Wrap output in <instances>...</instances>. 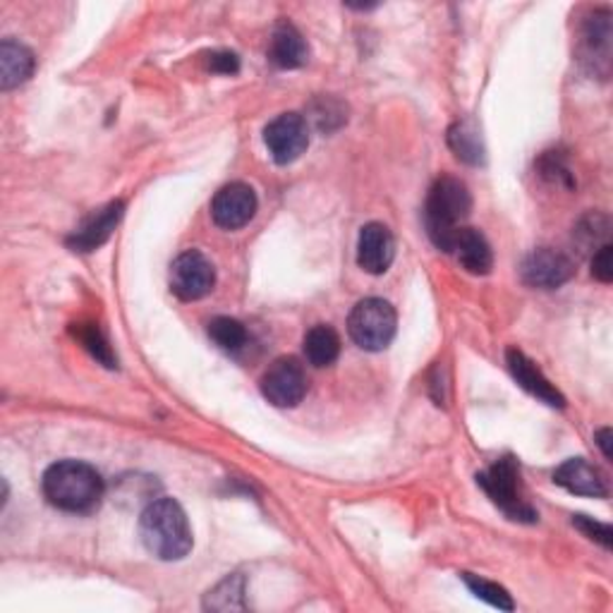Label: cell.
Instances as JSON below:
<instances>
[{
	"mask_svg": "<svg viewBox=\"0 0 613 613\" xmlns=\"http://www.w3.org/2000/svg\"><path fill=\"white\" fill-rule=\"evenodd\" d=\"M139 537L153 556L180 561L192 551V529L183 505L175 499H153L139 515Z\"/></svg>",
	"mask_w": 613,
	"mask_h": 613,
	"instance_id": "2",
	"label": "cell"
},
{
	"mask_svg": "<svg viewBox=\"0 0 613 613\" xmlns=\"http://www.w3.org/2000/svg\"><path fill=\"white\" fill-rule=\"evenodd\" d=\"M302 350L312 367H328L340 355V336L328 324H316L306 331Z\"/></svg>",
	"mask_w": 613,
	"mask_h": 613,
	"instance_id": "19",
	"label": "cell"
},
{
	"mask_svg": "<svg viewBox=\"0 0 613 613\" xmlns=\"http://www.w3.org/2000/svg\"><path fill=\"white\" fill-rule=\"evenodd\" d=\"M306 55H310V49H306L298 27L290 25V22H280L274 34H271V43H268L271 63L283 70H295L306 63Z\"/></svg>",
	"mask_w": 613,
	"mask_h": 613,
	"instance_id": "17",
	"label": "cell"
},
{
	"mask_svg": "<svg viewBox=\"0 0 613 613\" xmlns=\"http://www.w3.org/2000/svg\"><path fill=\"white\" fill-rule=\"evenodd\" d=\"M209 70H211V73H218V75H235L240 70V58L230 53V51L211 53Z\"/></svg>",
	"mask_w": 613,
	"mask_h": 613,
	"instance_id": "28",
	"label": "cell"
},
{
	"mask_svg": "<svg viewBox=\"0 0 613 613\" xmlns=\"http://www.w3.org/2000/svg\"><path fill=\"white\" fill-rule=\"evenodd\" d=\"M242 577H228L223 580L214 592H209L207 606L209 609H218V611H228V609H242Z\"/></svg>",
	"mask_w": 613,
	"mask_h": 613,
	"instance_id": "25",
	"label": "cell"
},
{
	"mask_svg": "<svg viewBox=\"0 0 613 613\" xmlns=\"http://www.w3.org/2000/svg\"><path fill=\"white\" fill-rule=\"evenodd\" d=\"M448 141H451V149L455 151L458 159H463L467 163H481V159H485L481 137L470 123L453 125L451 133H448Z\"/></svg>",
	"mask_w": 613,
	"mask_h": 613,
	"instance_id": "22",
	"label": "cell"
},
{
	"mask_svg": "<svg viewBox=\"0 0 613 613\" xmlns=\"http://www.w3.org/2000/svg\"><path fill=\"white\" fill-rule=\"evenodd\" d=\"M573 271V262L563 252L551 250V247H539V250L525 257L521 274L529 288L556 290L571 280Z\"/></svg>",
	"mask_w": 613,
	"mask_h": 613,
	"instance_id": "10",
	"label": "cell"
},
{
	"mask_svg": "<svg viewBox=\"0 0 613 613\" xmlns=\"http://www.w3.org/2000/svg\"><path fill=\"white\" fill-rule=\"evenodd\" d=\"M541 171H545L547 178H551L553 183L568 180V185H571V173H568V168L563 166V161H561L553 151L547 153L545 159H541Z\"/></svg>",
	"mask_w": 613,
	"mask_h": 613,
	"instance_id": "29",
	"label": "cell"
},
{
	"mask_svg": "<svg viewBox=\"0 0 613 613\" xmlns=\"http://www.w3.org/2000/svg\"><path fill=\"white\" fill-rule=\"evenodd\" d=\"M216 286V268L209 259L197 252H183L171 264V290L183 302L202 300Z\"/></svg>",
	"mask_w": 613,
	"mask_h": 613,
	"instance_id": "6",
	"label": "cell"
},
{
	"mask_svg": "<svg viewBox=\"0 0 613 613\" xmlns=\"http://www.w3.org/2000/svg\"><path fill=\"white\" fill-rule=\"evenodd\" d=\"M453 254L460 262V266H463L467 274H473V276H487L493 268L491 247L485 235L475 228H460L455 245H453Z\"/></svg>",
	"mask_w": 613,
	"mask_h": 613,
	"instance_id": "16",
	"label": "cell"
},
{
	"mask_svg": "<svg viewBox=\"0 0 613 613\" xmlns=\"http://www.w3.org/2000/svg\"><path fill=\"white\" fill-rule=\"evenodd\" d=\"M73 334L75 338L79 340L82 346H85V350L89 352V355L93 360H99L103 367H117V360L113 355V348L109 346V338H105V334L99 328V324H75L73 328Z\"/></svg>",
	"mask_w": 613,
	"mask_h": 613,
	"instance_id": "20",
	"label": "cell"
},
{
	"mask_svg": "<svg viewBox=\"0 0 613 613\" xmlns=\"http://www.w3.org/2000/svg\"><path fill=\"white\" fill-rule=\"evenodd\" d=\"M597 443L601 448V453H604V458H613V451H611V429H601L597 434Z\"/></svg>",
	"mask_w": 613,
	"mask_h": 613,
	"instance_id": "30",
	"label": "cell"
},
{
	"mask_svg": "<svg viewBox=\"0 0 613 613\" xmlns=\"http://www.w3.org/2000/svg\"><path fill=\"white\" fill-rule=\"evenodd\" d=\"M463 580L465 585L473 589V595L479 597L481 601H487V604L491 606H497L501 611H513L515 604H513V599L511 595L505 592V589L497 583H491V580H485V577H479V575H473V573H463Z\"/></svg>",
	"mask_w": 613,
	"mask_h": 613,
	"instance_id": "23",
	"label": "cell"
},
{
	"mask_svg": "<svg viewBox=\"0 0 613 613\" xmlns=\"http://www.w3.org/2000/svg\"><path fill=\"white\" fill-rule=\"evenodd\" d=\"M583 51H585V61L592 65L595 73L606 77L611 63V15L606 10L595 13L585 22Z\"/></svg>",
	"mask_w": 613,
	"mask_h": 613,
	"instance_id": "15",
	"label": "cell"
},
{
	"mask_svg": "<svg viewBox=\"0 0 613 613\" xmlns=\"http://www.w3.org/2000/svg\"><path fill=\"white\" fill-rule=\"evenodd\" d=\"M553 481H556L559 487L575 493V497H589V499L609 497L604 475H601L595 465H589L585 458L565 460L556 473H553Z\"/></svg>",
	"mask_w": 613,
	"mask_h": 613,
	"instance_id": "13",
	"label": "cell"
},
{
	"mask_svg": "<svg viewBox=\"0 0 613 613\" xmlns=\"http://www.w3.org/2000/svg\"><path fill=\"white\" fill-rule=\"evenodd\" d=\"M473 209V197H470L467 185L458 178H439L429 190L427 204H424V226L431 242L443 252H453V245L463 221Z\"/></svg>",
	"mask_w": 613,
	"mask_h": 613,
	"instance_id": "3",
	"label": "cell"
},
{
	"mask_svg": "<svg viewBox=\"0 0 613 613\" xmlns=\"http://www.w3.org/2000/svg\"><path fill=\"white\" fill-rule=\"evenodd\" d=\"M592 276L599 283H611L613 280V247L611 242L601 245L592 257Z\"/></svg>",
	"mask_w": 613,
	"mask_h": 613,
	"instance_id": "27",
	"label": "cell"
},
{
	"mask_svg": "<svg viewBox=\"0 0 613 613\" xmlns=\"http://www.w3.org/2000/svg\"><path fill=\"white\" fill-rule=\"evenodd\" d=\"M573 525L580 529L585 537H589L592 541H599L604 549H611L613 545V529L606 523H597L595 517H587V515H575L573 517Z\"/></svg>",
	"mask_w": 613,
	"mask_h": 613,
	"instance_id": "26",
	"label": "cell"
},
{
	"mask_svg": "<svg viewBox=\"0 0 613 613\" xmlns=\"http://www.w3.org/2000/svg\"><path fill=\"white\" fill-rule=\"evenodd\" d=\"M609 218L595 214V216H587L580 226L575 230V240L580 242L583 250H599L601 245L609 242Z\"/></svg>",
	"mask_w": 613,
	"mask_h": 613,
	"instance_id": "24",
	"label": "cell"
},
{
	"mask_svg": "<svg viewBox=\"0 0 613 613\" xmlns=\"http://www.w3.org/2000/svg\"><path fill=\"white\" fill-rule=\"evenodd\" d=\"M32 73H34V53L25 43L13 39H5L0 43V87H3V91L25 85Z\"/></svg>",
	"mask_w": 613,
	"mask_h": 613,
	"instance_id": "18",
	"label": "cell"
},
{
	"mask_svg": "<svg viewBox=\"0 0 613 613\" xmlns=\"http://www.w3.org/2000/svg\"><path fill=\"white\" fill-rule=\"evenodd\" d=\"M207 331L209 338L226 352H238L247 346L245 324H240L238 320H230V316H216V320H211Z\"/></svg>",
	"mask_w": 613,
	"mask_h": 613,
	"instance_id": "21",
	"label": "cell"
},
{
	"mask_svg": "<svg viewBox=\"0 0 613 613\" xmlns=\"http://www.w3.org/2000/svg\"><path fill=\"white\" fill-rule=\"evenodd\" d=\"M396 310L381 298H367L350 312L348 331L355 346L367 352H379L391 346L396 336Z\"/></svg>",
	"mask_w": 613,
	"mask_h": 613,
	"instance_id": "5",
	"label": "cell"
},
{
	"mask_svg": "<svg viewBox=\"0 0 613 613\" xmlns=\"http://www.w3.org/2000/svg\"><path fill=\"white\" fill-rule=\"evenodd\" d=\"M264 145L276 163L288 166L310 147V125L298 113H283L266 125Z\"/></svg>",
	"mask_w": 613,
	"mask_h": 613,
	"instance_id": "7",
	"label": "cell"
},
{
	"mask_svg": "<svg viewBox=\"0 0 613 613\" xmlns=\"http://www.w3.org/2000/svg\"><path fill=\"white\" fill-rule=\"evenodd\" d=\"M262 393L271 405L295 408L306 393V374L295 358L276 360L262 376Z\"/></svg>",
	"mask_w": 613,
	"mask_h": 613,
	"instance_id": "8",
	"label": "cell"
},
{
	"mask_svg": "<svg viewBox=\"0 0 613 613\" xmlns=\"http://www.w3.org/2000/svg\"><path fill=\"white\" fill-rule=\"evenodd\" d=\"M257 214V195L250 185L230 183L221 187L211 202V218L223 230H238Z\"/></svg>",
	"mask_w": 613,
	"mask_h": 613,
	"instance_id": "9",
	"label": "cell"
},
{
	"mask_svg": "<svg viewBox=\"0 0 613 613\" xmlns=\"http://www.w3.org/2000/svg\"><path fill=\"white\" fill-rule=\"evenodd\" d=\"M396 240L384 223H367L358 238V264L372 276H381L393 264Z\"/></svg>",
	"mask_w": 613,
	"mask_h": 613,
	"instance_id": "11",
	"label": "cell"
},
{
	"mask_svg": "<svg viewBox=\"0 0 613 613\" xmlns=\"http://www.w3.org/2000/svg\"><path fill=\"white\" fill-rule=\"evenodd\" d=\"M505 362H509L513 379L521 384L529 396H535L537 400H541V403H547L551 408H565V398L556 391V386H553L547 376L535 367V362L529 360L525 352L511 348L505 352Z\"/></svg>",
	"mask_w": 613,
	"mask_h": 613,
	"instance_id": "14",
	"label": "cell"
},
{
	"mask_svg": "<svg viewBox=\"0 0 613 613\" xmlns=\"http://www.w3.org/2000/svg\"><path fill=\"white\" fill-rule=\"evenodd\" d=\"M43 497L67 513H91L103 501L105 485L97 467L82 460H58L43 473Z\"/></svg>",
	"mask_w": 613,
	"mask_h": 613,
	"instance_id": "1",
	"label": "cell"
},
{
	"mask_svg": "<svg viewBox=\"0 0 613 613\" xmlns=\"http://www.w3.org/2000/svg\"><path fill=\"white\" fill-rule=\"evenodd\" d=\"M125 214V204L121 199H115V202L101 207L99 211H93V214L82 223V226L70 235L67 245L73 247L75 252H93L99 250V247L111 238L113 230L117 228V223H121Z\"/></svg>",
	"mask_w": 613,
	"mask_h": 613,
	"instance_id": "12",
	"label": "cell"
},
{
	"mask_svg": "<svg viewBox=\"0 0 613 613\" xmlns=\"http://www.w3.org/2000/svg\"><path fill=\"white\" fill-rule=\"evenodd\" d=\"M477 485L487 491V497L499 509L517 523H535L537 511L523 499L521 491V467L513 458H501L487 473L477 475Z\"/></svg>",
	"mask_w": 613,
	"mask_h": 613,
	"instance_id": "4",
	"label": "cell"
}]
</instances>
